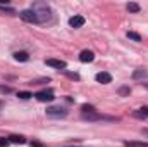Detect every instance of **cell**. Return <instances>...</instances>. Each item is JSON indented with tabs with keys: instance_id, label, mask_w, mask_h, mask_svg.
<instances>
[{
	"instance_id": "obj_1",
	"label": "cell",
	"mask_w": 148,
	"mask_h": 147,
	"mask_svg": "<svg viewBox=\"0 0 148 147\" xmlns=\"http://www.w3.org/2000/svg\"><path fill=\"white\" fill-rule=\"evenodd\" d=\"M31 10L36 14L38 23H43V21L50 19V9H48V5H47V3H43V2H36V3H33Z\"/></svg>"
},
{
	"instance_id": "obj_2",
	"label": "cell",
	"mask_w": 148,
	"mask_h": 147,
	"mask_svg": "<svg viewBox=\"0 0 148 147\" xmlns=\"http://www.w3.org/2000/svg\"><path fill=\"white\" fill-rule=\"evenodd\" d=\"M35 97H36V101H40V102H52L55 99L52 90H41V92L35 94Z\"/></svg>"
},
{
	"instance_id": "obj_3",
	"label": "cell",
	"mask_w": 148,
	"mask_h": 147,
	"mask_svg": "<svg viewBox=\"0 0 148 147\" xmlns=\"http://www.w3.org/2000/svg\"><path fill=\"white\" fill-rule=\"evenodd\" d=\"M19 16H21V19H23V21H26V23H38L36 14H35L31 9H26V10H23Z\"/></svg>"
},
{
	"instance_id": "obj_4",
	"label": "cell",
	"mask_w": 148,
	"mask_h": 147,
	"mask_svg": "<svg viewBox=\"0 0 148 147\" xmlns=\"http://www.w3.org/2000/svg\"><path fill=\"white\" fill-rule=\"evenodd\" d=\"M66 114H67V111L62 107H48L47 109V116H50V118H64Z\"/></svg>"
},
{
	"instance_id": "obj_5",
	"label": "cell",
	"mask_w": 148,
	"mask_h": 147,
	"mask_svg": "<svg viewBox=\"0 0 148 147\" xmlns=\"http://www.w3.org/2000/svg\"><path fill=\"white\" fill-rule=\"evenodd\" d=\"M93 59H95V54L91 50H83L79 54V61L81 62H93Z\"/></svg>"
},
{
	"instance_id": "obj_6",
	"label": "cell",
	"mask_w": 148,
	"mask_h": 147,
	"mask_svg": "<svg viewBox=\"0 0 148 147\" xmlns=\"http://www.w3.org/2000/svg\"><path fill=\"white\" fill-rule=\"evenodd\" d=\"M69 24H71L73 28H81V26L84 24V17H83V16H73V17L69 19Z\"/></svg>"
},
{
	"instance_id": "obj_7",
	"label": "cell",
	"mask_w": 148,
	"mask_h": 147,
	"mask_svg": "<svg viewBox=\"0 0 148 147\" xmlns=\"http://www.w3.org/2000/svg\"><path fill=\"white\" fill-rule=\"evenodd\" d=\"M47 64L52 66V68H57V69H64L66 68V62L59 61V59H47Z\"/></svg>"
},
{
	"instance_id": "obj_8",
	"label": "cell",
	"mask_w": 148,
	"mask_h": 147,
	"mask_svg": "<svg viewBox=\"0 0 148 147\" xmlns=\"http://www.w3.org/2000/svg\"><path fill=\"white\" fill-rule=\"evenodd\" d=\"M97 81H98V83H110L112 76L109 73H98L97 74Z\"/></svg>"
},
{
	"instance_id": "obj_9",
	"label": "cell",
	"mask_w": 148,
	"mask_h": 147,
	"mask_svg": "<svg viewBox=\"0 0 148 147\" xmlns=\"http://www.w3.org/2000/svg\"><path fill=\"white\" fill-rule=\"evenodd\" d=\"M9 142H10V144H24L26 139H24L23 135H10V137H9Z\"/></svg>"
},
{
	"instance_id": "obj_10",
	"label": "cell",
	"mask_w": 148,
	"mask_h": 147,
	"mask_svg": "<svg viewBox=\"0 0 148 147\" xmlns=\"http://www.w3.org/2000/svg\"><path fill=\"white\" fill-rule=\"evenodd\" d=\"M14 59L16 61H21V62H26L29 59V55H28V52H16L14 54Z\"/></svg>"
},
{
	"instance_id": "obj_11",
	"label": "cell",
	"mask_w": 148,
	"mask_h": 147,
	"mask_svg": "<svg viewBox=\"0 0 148 147\" xmlns=\"http://www.w3.org/2000/svg\"><path fill=\"white\" fill-rule=\"evenodd\" d=\"M81 111H83V114H95L97 112V109L93 106H90V104H83L81 106Z\"/></svg>"
},
{
	"instance_id": "obj_12",
	"label": "cell",
	"mask_w": 148,
	"mask_h": 147,
	"mask_svg": "<svg viewBox=\"0 0 148 147\" xmlns=\"http://www.w3.org/2000/svg\"><path fill=\"white\" fill-rule=\"evenodd\" d=\"M133 116H136V118H148V107L138 109L136 112H133Z\"/></svg>"
},
{
	"instance_id": "obj_13",
	"label": "cell",
	"mask_w": 148,
	"mask_h": 147,
	"mask_svg": "<svg viewBox=\"0 0 148 147\" xmlns=\"http://www.w3.org/2000/svg\"><path fill=\"white\" fill-rule=\"evenodd\" d=\"M127 38H131V40H134V42H141V37H140L136 31H127Z\"/></svg>"
},
{
	"instance_id": "obj_14",
	"label": "cell",
	"mask_w": 148,
	"mask_h": 147,
	"mask_svg": "<svg viewBox=\"0 0 148 147\" xmlns=\"http://www.w3.org/2000/svg\"><path fill=\"white\" fill-rule=\"evenodd\" d=\"M127 10H129V12H138V10H140V5L134 3V2H131V3H127Z\"/></svg>"
},
{
	"instance_id": "obj_15",
	"label": "cell",
	"mask_w": 148,
	"mask_h": 147,
	"mask_svg": "<svg viewBox=\"0 0 148 147\" xmlns=\"http://www.w3.org/2000/svg\"><path fill=\"white\" fill-rule=\"evenodd\" d=\"M17 97H19V99H23V101H28V99H29V97H33V95H31L29 92H19V94H17Z\"/></svg>"
},
{
	"instance_id": "obj_16",
	"label": "cell",
	"mask_w": 148,
	"mask_h": 147,
	"mask_svg": "<svg viewBox=\"0 0 148 147\" xmlns=\"http://www.w3.org/2000/svg\"><path fill=\"white\" fill-rule=\"evenodd\" d=\"M9 144H10L9 139H0V147H7Z\"/></svg>"
},
{
	"instance_id": "obj_17",
	"label": "cell",
	"mask_w": 148,
	"mask_h": 147,
	"mask_svg": "<svg viewBox=\"0 0 148 147\" xmlns=\"http://www.w3.org/2000/svg\"><path fill=\"white\" fill-rule=\"evenodd\" d=\"M145 71H136V73H134V78H140V76H145Z\"/></svg>"
},
{
	"instance_id": "obj_18",
	"label": "cell",
	"mask_w": 148,
	"mask_h": 147,
	"mask_svg": "<svg viewBox=\"0 0 148 147\" xmlns=\"http://www.w3.org/2000/svg\"><path fill=\"white\" fill-rule=\"evenodd\" d=\"M67 76H69V78H73V80H79V76H77L76 73H67Z\"/></svg>"
},
{
	"instance_id": "obj_19",
	"label": "cell",
	"mask_w": 148,
	"mask_h": 147,
	"mask_svg": "<svg viewBox=\"0 0 148 147\" xmlns=\"http://www.w3.org/2000/svg\"><path fill=\"white\" fill-rule=\"evenodd\" d=\"M31 147H41V144H38V142H31Z\"/></svg>"
},
{
	"instance_id": "obj_20",
	"label": "cell",
	"mask_w": 148,
	"mask_h": 147,
	"mask_svg": "<svg viewBox=\"0 0 148 147\" xmlns=\"http://www.w3.org/2000/svg\"><path fill=\"white\" fill-rule=\"evenodd\" d=\"M2 107H3V104H2V102H0V109H2Z\"/></svg>"
}]
</instances>
